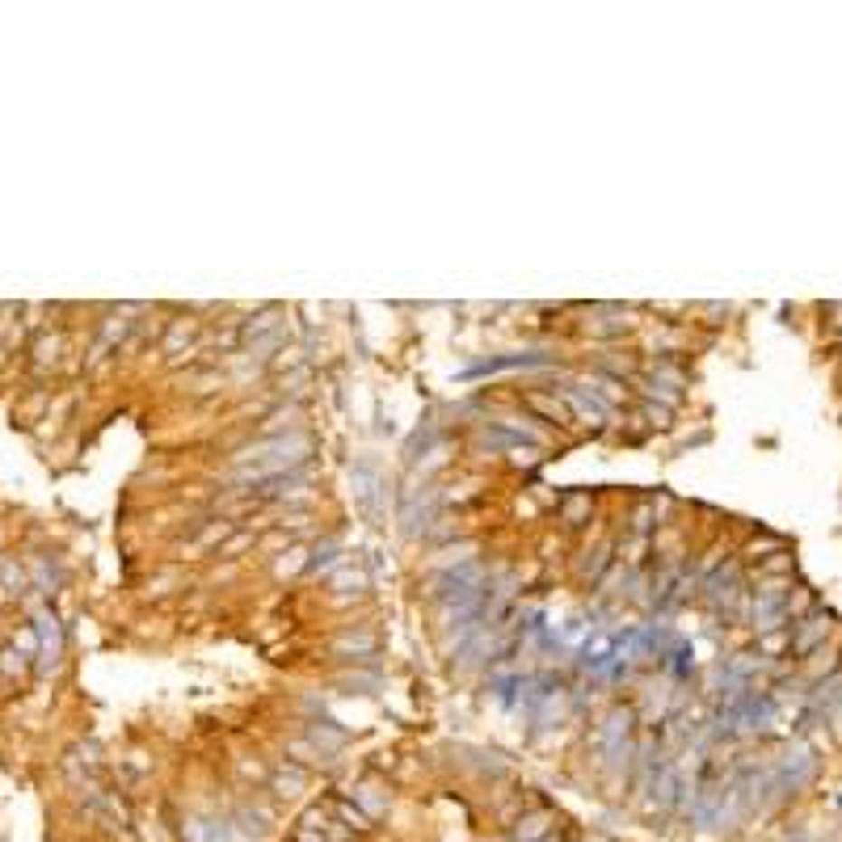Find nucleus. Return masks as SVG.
I'll list each match as a JSON object with an SVG mask.
<instances>
[{
    "label": "nucleus",
    "mask_w": 842,
    "mask_h": 842,
    "mask_svg": "<svg viewBox=\"0 0 842 842\" xmlns=\"http://www.w3.org/2000/svg\"><path fill=\"white\" fill-rule=\"evenodd\" d=\"M312 434L295 430V434H274V439H257L244 442L241 451L232 455V472H228V485L249 488L261 485V480L287 477V472H299V468L312 459Z\"/></svg>",
    "instance_id": "obj_1"
},
{
    "label": "nucleus",
    "mask_w": 842,
    "mask_h": 842,
    "mask_svg": "<svg viewBox=\"0 0 842 842\" xmlns=\"http://www.w3.org/2000/svg\"><path fill=\"white\" fill-rule=\"evenodd\" d=\"M788 615H792V594H788V582L783 577H771V582H762V586L754 590V610H750V620H754V632H775V628H783L788 623Z\"/></svg>",
    "instance_id": "obj_2"
},
{
    "label": "nucleus",
    "mask_w": 842,
    "mask_h": 842,
    "mask_svg": "<svg viewBox=\"0 0 842 842\" xmlns=\"http://www.w3.org/2000/svg\"><path fill=\"white\" fill-rule=\"evenodd\" d=\"M439 518V493L430 485H421V488H404V497H401V523H404V531L409 535H421V531H430V523Z\"/></svg>",
    "instance_id": "obj_3"
},
{
    "label": "nucleus",
    "mask_w": 842,
    "mask_h": 842,
    "mask_svg": "<svg viewBox=\"0 0 842 842\" xmlns=\"http://www.w3.org/2000/svg\"><path fill=\"white\" fill-rule=\"evenodd\" d=\"M628 737H632V712L615 708L599 729V750L607 754V762H620V758L628 762Z\"/></svg>",
    "instance_id": "obj_4"
},
{
    "label": "nucleus",
    "mask_w": 842,
    "mask_h": 842,
    "mask_svg": "<svg viewBox=\"0 0 842 842\" xmlns=\"http://www.w3.org/2000/svg\"><path fill=\"white\" fill-rule=\"evenodd\" d=\"M350 485H355V497H358V506H363V514H371V518H383V506H379V497H383L388 488H383V477H379L375 468H371V464L355 468V472H350Z\"/></svg>",
    "instance_id": "obj_5"
},
{
    "label": "nucleus",
    "mask_w": 842,
    "mask_h": 842,
    "mask_svg": "<svg viewBox=\"0 0 842 842\" xmlns=\"http://www.w3.org/2000/svg\"><path fill=\"white\" fill-rule=\"evenodd\" d=\"M34 628H38V640H43V661H38V674H51L55 666H60V620L51 615V610H38L34 615Z\"/></svg>",
    "instance_id": "obj_6"
},
{
    "label": "nucleus",
    "mask_w": 842,
    "mask_h": 842,
    "mask_svg": "<svg viewBox=\"0 0 842 842\" xmlns=\"http://www.w3.org/2000/svg\"><path fill=\"white\" fill-rule=\"evenodd\" d=\"M329 648L337 653V658H345V661H371V658H375V648H379V636L366 632V628H358V632L333 636Z\"/></svg>",
    "instance_id": "obj_7"
},
{
    "label": "nucleus",
    "mask_w": 842,
    "mask_h": 842,
    "mask_svg": "<svg viewBox=\"0 0 842 842\" xmlns=\"http://www.w3.org/2000/svg\"><path fill=\"white\" fill-rule=\"evenodd\" d=\"M826 636H830V615H821V610H818V615L800 620V628H796V636L788 640V645H792L796 658H809V653H813V648H818Z\"/></svg>",
    "instance_id": "obj_8"
},
{
    "label": "nucleus",
    "mask_w": 842,
    "mask_h": 842,
    "mask_svg": "<svg viewBox=\"0 0 842 842\" xmlns=\"http://www.w3.org/2000/svg\"><path fill=\"white\" fill-rule=\"evenodd\" d=\"M582 392H586L594 404H602V409H610V404H623V396H628L623 379L620 375H602V371H594V375L582 379Z\"/></svg>",
    "instance_id": "obj_9"
},
{
    "label": "nucleus",
    "mask_w": 842,
    "mask_h": 842,
    "mask_svg": "<svg viewBox=\"0 0 842 842\" xmlns=\"http://www.w3.org/2000/svg\"><path fill=\"white\" fill-rule=\"evenodd\" d=\"M282 317H287L282 307H261L257 317H249V320L241 325V342L249 345V342H257V337H266V333L287 329V325H282Z\"/></svg>",
    "instance_id": "obj_10"
},
{
    "label": "nucleus",
    "mask_w": 842,
    "mask_h": 842,
    "mask_svg": "<svg viewBox=\"0 0 842 842\" xmlns=\"http://www.w3.org/2000/svg\"><path fill=\"white\" fill-rule=\"evenodd\" d=\"M307 742H312L320 754L329 758V754H337V750H345V742H350V737H345V729H337L333 721H317L312 729H307Z\"/></svg>",
    "instance_id": "obj_11"
},
{
    "label": "nucleus",
    "mask_w": 842,
    "mask_h": 842,
    "mask_svg": "<svg viewBox=\"0 0 842 842\" xmlns=\"http://www.w3.org/2000/svg\"><path fill=\"white\" fill-rule=\"evenodd\" d=\"M307 788V771L304 767H282V771H274L270 775V792L274 796H282V800H291V796H299Z\"/></svg>",
    "instance_id": "obj_12"
},
{
    "label": "nucleus",
    "mask_w": 842,
    "mask_h": 842,
    "mask_svg": "<svg viewBox=\"0 0 842 842\" xmlns=\"http://www.w3.org/2000/svg\"><path fill=\"white\" fill-rule=\"evenodd\" d=\"M561 401H564V409H573V413L582 417L586 426H594V430L602 426V413H607V409H602V404H594V401H590V396H586V392H582V388H569V392H564V396H561Z\"/></svg>",
    "instance_id": "obj_13"
},
{
    "label": "nucleus",
    "mask_w": 842,
    "mask_h": 842,
    "mask_svg": "<svg viewBox=\"0 0 842 842\" xmlns=\"http://www.w3.org/2000/svg\"><path fill=\"white\" fill-rule=\"evenodd\" d=\"M552 830V813H523V818L514 821V842H539L544 834Z\"/></svg>",
    "instance_id": "obj_14"
},
{
    "label": "nucleus",
    "mask_w": 842,
    "mask_h": 842,
    "mask_svg": "<svg viewBox=\"0 0 842 842\" xmlns=\"http://www.w3.org/2000/svg\"><path fill=\"white\" fill-rule=\"evenodd\" d=\"M337 686H342L345 695H379V691H383V678H379V674H366V670H350L337 678Z\"/></svg>",
    "instance_id": "obj_15"
},
{
    "label": "nucleus",
    "mask_w": 842,
    "mask_h": 842,
    "mask_svg": "<svg viewBox=\"0 0 842 842\" xmlns=\"http://www.w3.org/2000/svg\"><path fill=\"white\" fill-rule=\"evenodd\" d=\"M590 510H594L590 493H569V497L561 501V523L564 526H582V523H590Z\"/></svg>",
    "instance_id": "obj_16"
},
{
    "label": "nucleus",
    "mask_w": 842,
    "mask_h": 842,
    "mask_svg": "<svg viewBox=\"0 0 842 842\" xmlns=\"http://www.w3.org/2000/svg\"><path fill=\"white\" fill-rule=\"evenodd\" d=\"M523 404H526V409H535V413H544L548 421H561V426H569V409H564L561 396H544V392H531Z\"/></svg>",
    "instance_id": "obj_17"
},
{
    "label": "nucleus",
    "mask_w": 842,
    "mask_h": 842,
    "mask_svg": "<svg viewBox=\"0 0 842 842\" xmlns=\"http://www.w3.org/2000/svg\"><path fill=\"white\" fill-rule=\"evenodd\" d=\"M295 430H299V404H279V409L266 417V439H274V434H295Z\"/></svg>",
    "instance_id": "obj_18"
},
{
    "label": "nucleus",
    "mask_w": 842,
    "mask_h": 842,
    "mask_svg": "<svg viewBox=\"0 0 842 842\" xmlns=\"http://www.w3.org/2000/svg\"><path fill=\"white\" fill-rule=\"evenodd\" d=\"M842 704V670L830 674V678H821L818 691H813V708L818 712H834Z\"/></svg>",
    "instance_id": "obj_19"
},
{
    "label": "nucleus",
    "mask_w": 842,
    "mask_h": 842,
    "mask_svg": "<svg viewBox=\"0 0 842 842\" xmlns=\"http://www.w3.org/2000/svg\"><path fill=\"white\" fill-rule=\"evenodd\" d=\"M282 342H287V329L266 333V337H257V342L244 345V355L253 358V363H270V355H282Z\"/></svg>",
    "instance_id": "obj_20"
},
{
    "label": "nucleus",
    "mask_w": 842,
    "mask_h": 842,
    "mask_svg": "<svg viewBox=\"0 0 842 842\" xmlns=\"http://www.w3.org/2000/svg\"><path fill=\"white\" fill-rule=\"evenodd\" d=\"M355 800L363 805L366 818H379V813H388V796L379 792L375 783H358V788H355Z\"/></svg>",
    "instance_id": "obj_21"
},
{
    "label": "nucleus",
    "mask_w": 842,
    "mask_h": 842,
    "mask_svg": "<svg viewBox=\"0 0 842 842\" xmlns=\"http://www.w3.org/2000/svg\"><path fill=\"white\" fill-rule=\"evenodd\" d=\"M586 556L590 561L582 564V577H586V582H599V577L607 573V564H610V544H599V548L586 552Z\"/></svg>",
    "instance_id": "obj_22"
},
{
    "label": "nucleus",
    "mask_w": 842,
    "mask_h": 842,
    "mask_svg": "<svg viewBox=\"0 0 842 842\" xmlns=\"http://www.w3.org/2000/svg\"><path fill=\"white\" fill-rule=\"evenodd\" d=\"M287 758H295V767H307V762H320V750L307 737H295V742H287Z\"/></svg>",
    "instance_id": "obj_23"
},
{
    "label": "nucleus",
    "mask_w": 842,
    "mask_h": 842,
    "mask_svg": "<svg viewBox=\"0 0 842 842\" xmlns=\"http://www.w3.org/2000/svg\"><path fill=\"white\" fill-rule=\"evenodd\" d=\"M307 561H312V556H307L304 548H291V552H287V556H282L279 564H274V573H279V577H295V573H307Z\"/></svg>",
    "instance_id": "obj_24"
},
{
    "label": "nucleus",
    "mask_w": 842,
    "mask_h": 842,
    "mask_svg": "<svg viewBox=\"0 0 842 842\" xmlns=\"http://www.w3.org/2000/svg\"><path fill=\"white\" fill-rule=\"evenodd\" d=\"M653 792H658V805H661V809H670V805H674V792H678V780H674V771H670V767H661L658 783H653Z\"/></svg>",
    "instance_id": "obj_25"
},
{
    "label": "nucleus",
    "mask_w": 842,
    "mask_h": 842,
    "mask_svg": "<svg viewBox=\"0 0 842 842\" xmlns=\"http://www.w3.org/2000/svg\"><path fill=\"white\" fill-rule=\"evenodd\" d=\"M661 518V510H658V501H645V506H636V514H632V531H653V523Z\"/></svg>",
    "instance_id": "obj_26"
},
{
    "label": "nucleus",
    "mask_w": 842,
    "mask_h": 842,
    "mask_svg": "<svg viewBox=\"0 0 842 842\" xmlns=\"http://www.w3.org/2000/svg\"><path fill=\"white\" fill-rule=\"evenodd\" d=\"M333 586L363 594V590H366V573H363V569H342V573H333Z\"/></svg>",
    "instance_id": "obj_27"
},
{
    "label": "nucleus",
    "mask_w": 842,
    "mask_h": 842,
    "mask_svg": "<svg viewBox=\"0 0 842 842\" xmlns=\"http://www.w3.org/2000/svg\"><path fill=\"white\" fill-rule=\"evenodd\" d=\"M60 337H55V333H51V337H38V345H34V363L38 366H47V363H55V358H60Z\"/></svg>",
    "instance_id": "obj_28"
},
{
    "label": "nucleus",
    "mask_w": 842,
    "mask_h": 842,
    "mask_svg": "<svg viewBox=\"0 0 842 842\" xmlns=\"http://www.w3.org/2000/svg\"><path fill=\"white\" fill-rule=\"evenodd\" d=\"M337 813H342V821H345V826H350V830H358V834H366V830H371V818H366V813H363V809H358V805H350V800H345V805L337 809Z\"/></svg>",
    "instance_id": "obj_29"
},
{
    "label": "nucleus",
    "mask_w": 842,
    "mask_h": 842,
    "mask_svg": "<svg viewBox=\"0 0 842 842\" xmlns=\"http://www.w3.org/2000/svg\"><path fill=\"white\" fill-rule=\"evenodd\" d=\"M223 535H232V523H211L203 535H198V548H215V544H223Z\"/></svg>",
    "instance_id": "obj_30"
},
{
    "label": "nucleus",
    "mask_w": 842,
    "mask_h": 842,
    "mask_svg": "<svg viewBox=\"0 0 842 842\" xmlns=\"http://www.w3.org/2000/svg\"><path fill=\"white\" fill-rule=\"evenodd\" d=\"M190 333H194V325H182V320H177V325L169 329V342H165V350L173 355V350H177L182 342H190Z\"/></svg>",
    "instance_id": "obj_31"
},
{
    "label": "nucleus",
    "mask_w": 842,
    "mask_h": 842,
    "mask_svg": "<svg viewBox=\"0 0 842 842\" xmlns=\"http://www.w3.org/2000/svg\"><path fill=\"white\" fill-rule=\"evenodd\" d=\"M645 417H653V426H670V409H658L653 401H645Z\"/></svg>",
    "instance_id": "obj_32"
},
{
    "label": "nucleus",
    "mask_w": 842,
    "mask_h": 842,
    "mask_svg": "<svg viewBox=\"0 0 842 842\" xmlns=\"http://www.w3.org/2000/svg\"><path fill=\"white\" fill-rule=\"evenodd\" d=\"M299 842H329L325 834H317V830H299Z\"/></svg>",
    "instance_id": "obj_33"
},
{
    "label": "nucleus",
    "mask_w": 842,
    "mask_h": 842,
    "mask_svg": "<svg viewBox=\"0 0 842 842\" xmlns=\"http://www.w3.org/2000/svg\"><path fill=\"white\" fill-rule=\"evenodd\" d=\"M244 544H249V535H236L232 544H228V548H223V556H228V552H236V548H244Z\"/></svg>",
    "instance_id": "obj_34"
},
{
    "label": "nucleus",
    "mask_w": 842,
    "mask_h": 842,
    "mask_svg": "<svg viewBox=\"0 0 842 842\" xmlns=\"http://www.w3.org/2000/svg\"><path fill=\"white\" fill-rule=\"evenodd\" d=\"M796 842H813V838H796Z\"/></svg>",
    "instance_id": "obj_35"
}]
</instances>
